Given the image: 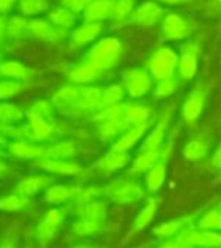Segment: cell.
I'll list each match as a JSON object with an SVG mask.
<instances>
[{
    "instance_id": "obj_1",
    "label": "cell",
    "mask_w": 221,
    "mask_h": 248,
    "mask_svg": "<svg viewBox=\"0 0 221 248\" xmlns=\"http://www.w3.org/2000/svg\"><path fill=\"white\" fill-rule=\"evenodd\" d=\"M26 140L46 144L52 141L58 130V121L55 117V106L52 102L36 100L26 110Z\"/></svg>"
},
{
    "instance_id": "obj_2",
    "label": "cell",
    "mask_w": 221,
    "mask_h": 248,
    "mask_svg": "<svg viewBox=\"0 0 221 248\" xmlns=\"http://www.w3.org/2000/svg\"><path fill=\"white\" fill-rule=\"evenodd\" d=\"M123 52H125V46L121 40L115 36H103L90 46L85 61H88L99 71L105 73L118 65Z\"/></svg>"
},
{
    "instance_id": "obj_3",
    "label": "cell",
    "mask_w": 221,
    "mask_h": 248,
    "mask_svg": "<svg viewBox=\"0 0 221 248\" xmlns=\"http://www.w3.org/2000/svg\"><path fill=\"white\" fill-rule=\"evenodd\" d=\"M212 91V83L200 80L194 85V88L188 93L187 98L183 100L180 108V117L182 121L187 124L188 127H195V124L202 118L207 100Z\"/></svg>"
},
{
    "instance_id": "obj_4",
    "label": "cell",
    "mask_w": 221,
    "mask_h": 248,
    "mask_svg": "<svg viewBox=\"0 0 221 248\" xmlns=\"http://www.w3.org/2000/svg\"><path fill=\"white\" fill-rule=\"evenodd\" d=\"M179 53L170 46H161L150 55L147 61V70L152 74L155 82L177 76Z\"/></svg>"
},
{
    "instance_id": "obj_5",
    "label": "cell",
    "mask_w": 221,
    "mask_h": 248,
    "mask_svg": "<svg viewBox=\"0 0 221 248\" xmlns=\"http://www.w3.org/2000/svg\"><path fill=\"white\" fill-rule=\"evenodd\" d=\"M161 36L168 43H177L189 40L191 35L195 32V23L179 12H167L161 24Z\"/></svg>"
},
{
    "instance_id": "obj_6",
    "label": "cell",
    "mask_w": 221,
    "mask_h": 248,
    "mask_svg": "<svg viewBox=\"0 0 221 248\" xmlns=\"http://www.w3.org/2000/svg\"><path fill=\"white\" fill-rule=\"evenodd\" d=\"M103 195L117 204H132L144 198V186L133 177L117 179L105 186Z\"/></svg>"
},
{
    "instance_id": "obj_7",
    "label": "cell",
    "mask_w": 221,
    "mask_h": 248,
    "mask_svg": "<svg viewBox=\"0 0 221 248\" xmlns=\"http://www.w3.org/2000/svg\"><path fill=\"white\" fill-rule=\"evenodd\" d=\"M200 53L202 43L197 40H188L182 44L179 52V64H177V78L180 82H191L199 73L200 67Z\"/></svg>"
},
{
    "instance_id": "obj_8",
    "label": "cell",
    "mask_w": 221,
    "mask_h": 248,
    "mask_svg": "<svg viewBox=\"0 0 221 248\" xmlns=\"http://www.w3.org/2000/svg\"><path fill=\"white\" fill-rule=\"evenodd\" d=\"M121 85L126 91V95L133 100H138L155 88V79L147 68L135 67L123 73Z\"/></svg>"
},
{
    "instance_id": "obj_9",
    "label": "cell",
    "mask_w": 221,
    "mask_h": 248,
    "mask_svg": "<svg viewBox=\"0 0 221 248\" xmlns=\"http://www.w3.org/2000/svg\"><path fill=\"white\" fill-rule=\"evenodd\" d=\"M174 138H176V135L173 132V135H170L167 138V141H165V144H164L161 159H159L158 162L145 172L144 185H145V189L149 192L155 194L158 191H161V188L165 183L168 162H170V157H171L173 150H174Z\"/></svg>"
},
{
    "instance_id": "obj_10",
    "label": "cell",
    "mask_w": 221,
    "mask_h": 248,
    "mask_svg": "<svg viewBox=\"0 0 221 248\" xmlns=\"http://www.w3.org/2000/svg\"><path fill=\"white\" fill-rule=\"evenodd\" d=\"M65 218H67V210L64 207L48 209L35 227L33 232L35 239L40 244H47L48 241H52L59 232L61 226L64 224Z\"/></svg>"
},
{
    "instance_id": "obj_11",
    "label": "cell",
    "mask_w": 221,
    "mask_h": 248,
    "mask_svg": "<svg viewBox=\"0 0 221 248\" xmlns=\"http://www.w3.org/2000/svg\"><path fill=\"white\" fill-rule=\"evenodd\" d=\"M173 112H174V105H170L161 114V117L158 118L156 124L149 130V133L145 135L140 150H161L167 141V133H168L170 123L173 120Z\"/></svg>"
},
{
    "instance_id": "obj_12",
    "label": "cell",
    "mask_w": 221,
    "mask_h": 248,
    "mask_svg": "<svg viewBox=\"0 0 221 248\" xmlns=\"http://www.w3.org/2000/svg\"><path fill=\"white\" fill-rule=\"evenodd\" d=\"M167 11L156 0H149L135 8L129 23L137 24L140 28H155L161 24Z\"/></svg>"
},
{
    "instance_id": "obj_13",
    "label": "cell",
    "mask_w": 221,
    "mask_h": 248,
    "mask_svg": "<svg viewBox=\"0 0 221 248\" xmlns=\"http://www.w3.org/2000/svg\"><path fill=\"white\" fill-rule=\"evenodd\" d=\"M47 144L35 142L31 140H12L8 141L6 153L18 160H40L46 156Z\"/></svg>"
},
{
    "instance_id": "obj_14",
    "label": "cell",
    "mask_w": 221,
    "mask_h": 248,
    "mask_svg": "<svg viewBox=\"0 0 221 248\" xmlns=\"http://www.w3.org/2000/svg\"><path fill=\"white\" fill-rule=\"evenodd\" d=\"M65 35L67 33L59 31L48 18L36 17L29 20V38L47 44H55L63 41Z\"/></svg>"
},
{
    "instance_id": "obj_15",
    "label": "cell",
    "mask_w": 221,
    "mask_h": 248,
    "mask_svg": "<svg viewBox=\"0 0 221 248\" xmlns=\"http://www.w3.org/2000/svg\"><path fill=\"white\" fill-rule=\"evenodd\" d=\"M214 140L207 133H199L189 138L182 148V156L188 162H202L212 150Z\"/></svg>"
},
{
    "instance_id": "obj_16",
    "label": "cell",
    "mask_w": 221,
    "mask_h": 248,
    "mask_svg": "<svg viewBox=\"0 0 221 248\" xmlns=\"http://www.w3.org/2000/svg\"><path fill=\"white\" fill-rule=\"evenodd\" d=\"M103 33V23L100 21H82L70 32V44L75 48L91 46Z\"/></svg>"
},
{
    "instance_id": "obj_17",
    "label": "cell",
    "mask_w": 221,
    "mask_h": 248,
    "mask_svg": "<svg viewBox=\"0 0 221 248\" xmlns=\"http://www.w3.org/2000/svg\"><path fill=\"white\" fill-rule=\"evenodd\" d=\"M35 165L40 170L46 171L47 174L53 176H79L83 172V167L76 162L75 159H48L43 157L36 160Z\"/></svg>"
},
{
    "instance_id": "obj_18",
    "label": "cell",
    "mask_w": 221,
    "mask_h": 248,
    "mask_svg": "<svg viewBox=\"0 0 221 248\" xmlns=\"http://www.w3.org/2000/svg\"><path fill=\"white\" fill-rule=\"evenodd\" d=\"M183 234L191 248H221V232L202 230L189 226L183 230Z\"/></svg>"
},
{
    "instance_id": "obj_19",
    "label": "cell",
    "mask_w": 221,
    "mask_h": 248,
    "mask_svg": "<svg viewBox=\"0 0 221 248\" xmlns=\"http://www.w3.org/2000/svg\"><path fill=\"white\" fill-rule=\"evenodd\" d=\"M65 79L70 83L75 85H95L102 78V71H99L95 67H93L88 61H82L79 64L73 65L64 71Z\"/></svg>"
},
{
    "instance_id": "obj_20",
    "label": "cell",
    "mask_w": 221,
    "mask_h": 248,
    "mask_svg": "<svg viewBox=\"0 0 221 248\" xmlns=\"http://www.w3.org/2000/svg\"><path fill=\"white\" fill-rule=\"evenodd\" d=\"M152 124H153V120L142 123V124L130 126L112 142V148H117V150H121V152H130L135 145L145 138V135L149 133Z\"/></svg>"
},
{
    "instance_id": "obj_21",
    "label": "cell",
    "mask_w": 221,
    "mask_h": 248,
    "mask_svg": "<svg viewBox=\"0 0 221 248\" xmlns=\"http://www.w3.org/2000/svg\"><path fill=\"white\" fill-rule=\"evenodd\" d=\"M53 183V179L47 174H31L26 176L18 180V183L16 185V192L23 195V197H28L32 198L36 197L38 194H44V191L48 188Z\"/></svg>"
},
{
    "instance_id": "obj_22",
    "label": "cell",
    "mask_w": 221,
    "mask_h": 248,
    "mask_svg": "<svg viewBox=\"0 0 221 248\" xmlns=\"http://www.w3.org/2000/svg\"><path fill=\"white\" fill-rule=\"evenodd\" d=\"M36 76V71L26 64L17 59H5L0 61V78L17 80V82H29Z\"/></svg>"
},
{
    "instance_id": "obj_23",
    "label": "cell",
    "mask_w": 221,
    "mask_h": 248,
    "mask_svg": "<svg viewBox=\"0 0 221 248\" xmlns=\"http://www.w3.org/2000/svg\"><path fill=\"white\" fill-rule=\"evenodd\" d=\"M130 162H132V157H130L129 152H121V150H117V148L110 147V150L106 152L94 164V168L109 174V172H115V171L126 168Z\"/></svg>"
},
{
    "instance_id": "obj_24",
    "label": "cell",
    "mask_w": 221,
    "mask_h": 248,
    "mask_svg": "<svg viewBox=\"0 0 221 248\" xmlns=\"http://www.w3.org/2000/svg\"><path fill=\"white\" fill-rule=\"evenodd\" d=\"M158 207H159V202L156 200V198H149V200H147L144 207L137 214V217H135L132 226H130L126 238H125V242L129 241L133 236H137L138 233H141L144 229H147L152 224V221L156 218Z\"/></svg>"
},
{
    "instance_id": "obj_25",
    "label": "cell",
    "mask_w": 221,
    "mask_h": 248,
    "mask_svg": "<svg viewBox=\"0 0 221 248\" xmlns=\"http://www.w3.org/2000/svg\"><path fill=\"white\" fill-rule=\"evenodd\" d=\"M82 147L75 140H63L47 144L46 156L48 159H75L80 155Z\"/></svg>"
},
{
    "instance_id": "obj_26",
    "label": "cell",
    "mask_w": 221,
    "mask_h": 248,
    "mask_svg": "<svg viewBox=\"0 0 221 248\" xmlns=\"http://www.w3.org/2000/svg\"><path fill=\"white\" fill-rule=\"evenodd\" d=\"M162 148H161V150H140L137 157H135L130 162V167L127 170V174L132 176V177L145 174V172L149 171L159 159H161Z\"/></svg>"
},
{
    "instance_id": "obj_27",
    "label": "cell",
    "mask_w": 221,
    "mask_h": 248,
    "mask_svg": "<svg viewBox=\"0 0 221 248\" xmlns=\"http://www.w3.org/2000/svg\"><path fill=\"white\" fill-rule=\"evenodd\" d=\"M114 14V0H91V3L82 12L83 21L110 20Z\"/></svg>"
},
{
    "instance_id": "obj_28",
    "label": "cell",
    "mask_w": 221,
    "mask_h": 248,
    "mask_svg": "<svg viewBox=\"0 0 221 248\" xmlns=\"http://www.w3.org/2000/svg\"><path fill=\"white\" fill-rule=\"evenodd\" d=\"M191 221H192L191 217H183V218H177V219L165 221L162 224H159L153 229V234L161 241L171 239V238L177 236V234H180L187 227L192 226Z\"/></svg>"
},
{
    "instance_id": "obj_29",
    "label": "cell",
    "mask_w": 221,
    "mask_h": 248,
    "mask_svg": "<svg viewBox=\"0 0 221 248\" xmlns=\"http://www.w3.org/2000/svg\"><path fill=\"white\" fill-rule=\"evenodd\" d=\"M76 191H78V186H71V185H55V183H52L44 191V200L48 204H55V206L71 203L73 198H75Z\"/></svg>"
},
{
    "instance_id": "obj_30",
    "label": "cell",
    "mask_w": 221,
    "mask_h": 248,
    "mask_svg": "<svg viewBox=\"0 0 221 248\" xmlns=\"http://www.w3.org/2000/svg\"><path fill=\"white\" fill-rule=\"evenodd\" d=\"M78 17H79V14L67 9L63 5L58 6V8H53L47 16V18L50 20L59 31H63L64 33L71 32L78 26Z\"/></svg>"
},
{
    "instance_id": "obj_31",
    "label": "cell",
    "mask_w": 221,
    "mask_h": 248,
    "mask_svg": "<svg viewBox=\"0 0 221 248\" xmlns=\"http://www.w3.org/2000/svg\"><path fill=\"white\" fill-rule=\"evenodd\" d=\"M130 127V124L125 120V117L106 120L97 123V135L102 141H115L118 136Z\"/></svg>"
},
{
    "instance_id": "obj_32",
    "label": "cell",
    "mask_w": 221,
    "mask_h": 248,
    "mask_svg": "<svg viewBox=\"0 0 221 248\" xmlns=\"http://www.w3.org/2000/svg\"><path fill=\"white\" fill-rule=\"evenodd\" d=\"M6 38L11 41H23L29 38V20L21 14L8 17Z\"/></svg>"
},
{
    "instance_id": "obj_33",
    "label": "cell",
    "mask_w": 221,
    "mask_h": 248,
    "mask_svg": "<svg viewBox=\"0 0 221 248\" xmlns=\"http://www.w3.org/2000/svg\"><path fill=\"white\" fill-rule=\"evenodd\" d=\"M125 120L135 126L153 120V109L144 103H125Z\"/></svg>"
},
{
    "instance_id": "obj_34",
    "label": "cell",
    "mask_w": 221,
    "mask_h": 248,
    "mask_svg": "<svg viewBox=\"0 0 221 248\" xmlns=\"http://www.w3.org/2000/svg\"><path fill=\"white\" fill-rule=\"evenodd\" d=\"M26 120V110L11 102H0V126H14Z\"/></svg>"
},
{
    "instance_id": "obj_35",
    "label": "cell",
    "mask_w": 221,
    "mask_h": 248,
    "mask_svg": "<svg viewBox=\"0 0 221 248\" xmlns=\"http://www.w3.org/2000/svg\"><path fill=\"white\" fill-rule=\"evenodd\" d=\"M75 209H76V215L78 217L95 219V221H100V222H106V218H108V206H106L105 202H100L99 198H97V200L90 202V203L76 206Z\"/></svg>"
},
{
    "instance_id": "obj_36",
    "label": "cell",
    "mask_w": 221,
    "mask_h": 248,
    "mask_svg": "<svg viewBox=\"0 0 221 248\" xmlns=\"http://www.w3.org/2000/svg\"><path fill=\"white\" fill-rule=\"evenodd\" d=\"M103 229H105V222L78 217V219L71 226V234L75 238H88L93 236V234L100 233Z\"/></svg>"
},
{
    "instance_id": "obj_37",
    "label": "cell",
    "mask_w": 221,
    "mask_h": 248,
    "mask_svg": "<svg viewBox=\"0 0 221 248\" xmlns=\"http://www.w3.org/2000/svg\"><path fill=\"white\" fill-rule=\"evenodd\" d=\"M29 203L31 198L23 197L14 191L0 198V210H3V212H18L21 209H26Z\"/></svg>"
},
{
    "instance_id": "obj_38",
    "label": "cell",
    "mask_w": 221,
    "mask_h": 248,
    "mask_svg": "<svg viewBox=\"0 0 221 248\" xmlns=\"http://www.w3.org/2000/svg\"><path fill=\"white\" fill-rule=\"evenodd\" d=\"M135 8H137V0H114V14L110 20L118 24L129 23Z\"/></svg>"
},
{
    "instance_id": "obj_39",
    "label": "cell",
    "mask_w": 221,
    "mask_h": 248,
    "mask_svg": "<svg viewBox=\"0 0 221 248\" xmlns=\"http://www.w3.org/2000/svg\"><path fill=\"white\" fill-rule=\"evenodd\" d=\"M17 8L24 17H36L48 11V0H18Z\"/></svg>"
},
{
    "instance_id": "obj_40",
    "label": "cell",
    "mask_w": 221,
    "mask_h": 248,
    "mask_svg": "<svg viewBox=\"0 0 221 248\" xmlns=\"http://www.w3.org/2000/svg\"><path fill=\"white\" fill-rule=\"evenodd\" d=\"M180 80L177 76L170 78V79H164V80H158L155 82V88H153V95L158 98V100H164V98H168L173 95L179 88H180Z\"/></svg>"
},
{
    "instance_id": "obj_41",
    "label": "cell",
    "mask_w": 221,
    "mask_h": 248,
    "mask_svg": "<svg viewBox=\"0 0 221 248\" xmlns=\"http://www.w3.org/2000/svg\"><path fill=\"white\" fill-rule=\"evenodd\" d=\"M126 97V91L123 88L121 83H112L103 88V95H102V108L114 106L123 103Z\"/></svg>"
},
{
    "instance_id": "obj_42",
    "label": "cell",
    "mask_w": 221,
    "mask_h": 248,
    "mask_svg": "<svg viewBox=\"0 0 221 248\" xmlns=\"http://www.w3.org/2000/svg\"><path fill=\"white\" fill-rule=\"evenodd\" d=\"M26 82H17L0 78V102H8L26 90Z\"/></svg>"
},
{
    "instance_id": "obj_43",
    "label": "cell",
    "mask_w": 221,
    "mask_h": 248,
    "mask_svg": "<svg viewBox=\"0 0 221 248\" xmlns=\"http://www.w3.org/2000/svg\"><path fill=\"white\" fill-rule=\"evenodd\" d=\"M100 195H103L102 186H78V191L73 198V206H80L85 203H90L93 200H97Z\"/></svg>"
},
{
    "instance_id": "obj_44",
    "label": "cell",
    "mask_w": 221,
    "mask_h": 248,
    "mask_svg": "<svg viewBox=\"0 0 221 248\" xmlns=\"http://www.w3.org/2000/svg\"><path fill=\"white\" fill-rule=\"evenodd\" d=\"M220 217H221V206L212 207L199 218L197 226L195 227L202 229V230H218Z\"/></svg>"
},
{
    "instance_id": "obj_45",
    "label": "cell",
    "mask_w": 221,
    "mask_h": 248,
    "mask_svg": "<svg viewBox=\"0 0 221 248\" xmlns=\"http://www.w3.org/2000/svg\"><path fill=\"white\" fill-rule=\"evenodd\" d=\"M156 248H191L185 234H183V232L180 234H177V236L171 238V239H167V241H162L161 245H158Z\"/></svg>"
},
{
    "instance_id": "obj_46",
    "label": "cell",
    "mask_w": 221,
    "mask_h": 248,
    "mask_svg": "<svg viewBox=\"0 0 221 248\" xmlns=\"http://www.w3.org/2000/svg\"><path fill=\"white\" fill-rule=\"evenodd\" d=\"M90 3H91V0H61V5L73 12H76V14H82L85 8Z\"/></svg>"
},
{
    "instance_id": "obj_47",
    "label": "cell",
    "mask_w": 221,
    "mask_h": 248,
    "mask_svg": "<svg viewBox=\"0 0 221 248\" xmlns=\"http://www.w3.org/2000/svg\"><path fill=\"white\" fill-rule=\"evenodd\" d=\"M203 11L206 16H220L221 14V0H206L203 3Z\"/></svg>"
},
{
    "instance_id": "obj_48",
    "label": "cell",
    "mask_w": 221,
    "mask_h": 248,
    "mask_svg": "<svg viewBox=\"0 0 221 248\" xmlns=\"http://www.w3.org/2000/svg\"><path fill=\"white\" fill-rule=\"evenodd\" d=\"M18 245H20V239L16 232H9L6 236L0 241V248H18Z\"/></svg>"
},
{
    "instance_id": "obj_49",
    "label": "cell",
    "mask_w": 221,
    "mask_h": 248,
    "mask_svg": "<svg viewBox=\"0 0 221 248\" xmlns=\"http://www.w3.org/2000/svg\"><path fill=\"white\" fill-rule=\"evenodd\" d=\"M209 165L215 170L221 172V144L212 152L211 157H209Z\"/></svg>"
},
{
    "instance_id": "obj_50",
    "label": "cell",
    "mask_w": 221,
    "mask_h": 248,
    "mask_svg": "<svg viewBox=\"0 0 221 248\" xmlns=\"http://www.w3.org/2000/svg\"><path fill=\"white\" fill-rule=\"evenodd\" d=\"M17 3H18V0H0V16L8 17Z\"/></svg>"
},
{
    "instance_id": "obj_51",
    "label": "cell",
    "mask_w": 221,
    "mask_h": 248,
    "mask_svg": "<svg viewBox=\"0 0 221 248\" xmlns=\"http://www.w3.org/2000/svg\"><path fill=\"white\" fill-rule=\"evenodd\" d=\"M161 5H168V6H183V5H191L199 2V0H156Z\"/></svg>"
},
{
    "instance_id": "obj_52",
    "label": "cell",
    "mask_w": 221,
    "mask_h": 248,
    "mask_svg": "<svg viewBox=\"0 0 221 248\" xmlns=\"http://www.w3.org/2000/svg\"><path fill=\"white\" fill-rule=\"evenodd\" d=\"M6 16H0V46H2L6 40Z\"/></svg>"
},
{
    "instance_id": "obj_53",
    "label": "cell",
    "mask_w": 221,
    "mask_h": 248,
    "mask_svg": "<svg viewBox=\"0 0 221 248\" xmlns=\"http://www.w3.org/2000/svg\"><path fill=\"white\" fill-rule=\"evenodd\" d=\"M9 172H11V167L8 165L5 159L0 157V179H5L6 176H9Z\"/></svg>"
},
{
    "instance_id": "obj_54",
    "label": "cell",
    "mask_w": 221,
    "mask_h": 248,
    "mask_svg": "<svg viewBox=\"0 0 221 248\" xmlns=\"http://www.w3.org/2000/svg\"><path fill=\"white\" fill-rule=\"evenodd\" d=\"M73 248H97V247H94L91 244H78L76 247H73Z\"/></svg>"
},
{
    "instance_id": "obj_55",
    "label": "cell",
    "mask_w": 221,
    "mask_h": 248,
    "mask_svg": "<svg viewBox=\"0 0 221 248\" xmlns=\"http://www.w3.org/2000/svg\"><path fill=\"white\" fill-rule=\"evenodd\" d=\"M218 232H221V217H220V222H218Z\"/></svg>"
},
{
    "instance_id": "obj_56",
    "label": "cell",
    "mask_w": 221,
    "mask_h": 248,
    "mask_svg": "<svg viewBox=\"0 0 221 248\" xmlns=\"http://www.w3.org/2000/svg\"><path fill=\"white\" fill-rule=\"evenodd\" d=\"M0 61H2V53H0Z\"/></svg>"
},
{
    "instance_id": "obj_57",
    "label": "cell",
    "mask_w": 221,
    "mask_h": 248,
    "mask_svg": "<svg viewBox=\"0 0 221 248\" xmlns=\"http://www.w3.org/2000/svg\"><path fill=\"white\" fill-rule=\"evenodd\" d=\"M218 180H221V176H220V179H218Z\"/></svg>"
}]
</instances>
